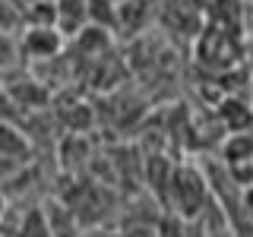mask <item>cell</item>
I'll list each match as a JSON object with an SVG mask.
<instances>
[{
    "label": "cell",
    "mask_w": 253,
    "mask_h": 237,
    "mask_svg": "<svg viewBox=\"0 0 253 237\" xmlns=\"http://www.w3.org/2000/svg\"><path fill=\"white\" fill-rule=\"evenodd\" d=\"M218 114H221V123L228 126V133H244L253 126V108L244 98H225L218 105Z\"/></svg>",
    "instance_id": "obj_8"
},
{
    "label": "cell",
    "mask_w": 253,
    "mask_h": 237,
    "mask_svg": "<svg viewBox=\"0 0 253 237\" xmlns=\"http://www.w3.org/2000/svg\"><path fill=\"white\" fill-rule=\"evenodd\" d=\"M29 164V139L16 126L0 120V180Z\"/></svg>",
    "instance_id": "obj_4"
},
{
    "label": "cell",
    "mask_w": 253,
    "mask_h": 237,
    "mask_svg": "<svg viewBox=\"0 0 253 237\" xmlns=\"http://www.w3.org/2000/svg\"><path fill=\"white\" fill-rule=\"evenodd\" d=\"M250 92H253V76H250Z\"/></svg>",
    "instance_id": "obj_14"
},
{
    "label": "cell",
    "mask_w": 253,
    "mask_h": 237,
    "mask_svg": "<svg viewBox=\"0 0 253 237\" xmlns=\"http://www.w3.org/2000/svg\"><path fill=\"white\" fill-rule=\"evenodd\" d=\"M241 38H237L234 29L228 26H209L200 29V41H196V60L203 63L206 70H215V73H225V70H234L241 63Z\"/></svg>",
    "instance_id": "obj_1"
},
{
    "label": "cell",
    "mask_w": 253,
    "mask_h": 237,
    "mask_svg": "<svg viewBox=\"0 0 253 237\" xmlns=\"http://www.w3.org/2000/svg\"><path fill=\"white\" fill-rule=\"evenodd\" d=\"M63 32L57 26H26V35H22V51L32 54V57H54V54L63 47Z\"/></svg>",
    "instance_id": "obj_5"
},
{
    "label": "cell",
    "mask_w": 253,
    "mask_h": 237,
    "mask_svg": "<svg viewBox=\"0 0 253 237\" xmlns=\"http://www.w3.org/2000/svg\"><path fill=\"white\" fill-rule=\"evenodd\" d=\"M111 3H121V0H111Z\"/></svg>",
    "instance_id": "obj_16"
},
{
    "label": "cell",
    "mask_w": 253,
    "mask_h": 237,
    "mask_svg": "<svg viewBox=\"0 0 253 237\" xmlns=\"http://www.w3.org/2000/svg\"><path fill=\"white\" fill-rule=\"evenodd\" d=\"M13 237H57V234H54V228H51V221H47L44 209H29Z\"/></svg>",
    "instance_id": "obj_10"
},
{
    "label": "cell",
    "mask_w": 253,
    "mask_h": 237,
    "mask_svg": "<svg viewBox=\"0 0 253 237\" xmlns=\"http://www.w3.org/2000/svg\"><path fill=\"white\" fill-rule=\"evenodd\" d=\"M10 3H13V6H16V10H19V13H26L32 3H38V0H10Z\"/></svg>",
    "instance_id": "obj_12"
},
{
    "label": "cell",
    "mask_w": 253,
    "mask_h": 237,
    "mask_svg": "<svg viewBox=\"0 0 253 237\" xmlns=\"http://www.w3.org/2000/svg\"><path fill=\"white\" fill-rule=\"evenodd\" d=\"M16 57V44H13V35H6V32H0V67L3 63H13Z\"/></svg>",
    "instance_id": "obj_11"
},
{
    "label": "cell",
    "mask_w": 253,
    "mask_h": 237,
    "mask_svg": "<svg viewBox=\"0 0 253 237\" xmlns=\"http://www.w3.org/2000/svg\"><path fill=\"white\" fill-rule=\"evenodd\" d=\"M42 209H44V215H47L57 237H79V215H76L73 205H67L60 199H47Z\"/></svg>",
    "instance_id": "obj_7"
},
{
    "label": "cell",
    "mask_w": 253,
    "mask_h": 237,
    "mask_svg": "<svg viewBox=\"0 0 253 237\" xmlns=\"http://www.w3.org/2000/svg\"><path fill=\"white\" fill-rule=\"evenodd\" d=\"M92 237H105V234H92Z\"/></svg>",
    "instance_id": "obj_15"
},
{
    "label": "cell",
    "mask_w": 253,
    "mask_h": 237,
    "mask_svg": "<svg viewBox=\"0 0 253 237\" xmlns=\"http://www.w3.org/2000/svg\"><path fill=\"white\" fill-rule=\"evenodd\" d=\"M168 193L174 199V212H177L180 218H200L203 205L212 193V184H209V177L196 168H174Z\"/></svg>",
    "instance_id": "obj_2"
},
{
    "label": "cell",
    "mask_w": 253,
    "mask_h": 237,
    "mask_svg": "<svg viewBox=\"0 0 253 237\" xmlns=\"http://www.w3.org/2000/svg\"><path fill=\"white\" fill-rule=\"evenodd\" d=\"M92 22V0H57V29L63 35H79Z\"/></svg>",
    "instance_id": "obj_6"
},
{
    "label": "cell",
    "mask_w": 253,
    "mask_h": 237,
    "mask_svg": "<svg viewBox=\"0 0 253 237\" xmlns=\"http://www.w3.org/2000/svg\"><path fill=\"white\" fill-rule=\"evenodd\" d=\"M6 209H10V205H6V193H3V187H0V221H3Z\"/></svg>",
    "instance_id": "obj_13"
},
{
    "label": "cell",
    "mask_w": 253,
    "mask_h": 237,
    "mask_svg": "<svg viewBox=\"0 0 253 237\" xmlns=\"http://www.w3.org/2000/svg\"><path fill=\"white\" fill-rule=\"evenodd\" d=\"M221 158H225V168L237 184L253 187V130L228 133L225 146H221Z\"/></svg>",
    "instance_id": "obj_3"
},
{
    "label": "cell",
    "mask_w": 253,
    "mask_h": 237,
    "mask_svg": "<svg viewBox=\"0 0 253 237\" xmlns=\"http://www.w3.org/2000/svg\"><path fill=\"white\" fill-rule=\"evenodd\" d=\"M149 16V0H121L117 3V29L136 32Z\"/></svg>",
    "instance_id": "obj_9"
}]
</instances>
